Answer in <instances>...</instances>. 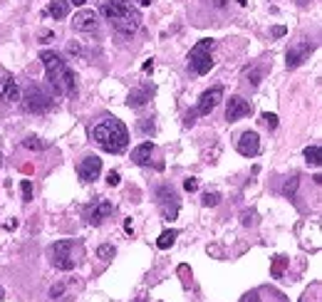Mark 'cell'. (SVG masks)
Instances as JSON below:
<instances>
[{
  "label": "cell",
  "instance_id": "1",
  "mask_svg": "<svg viewBox=\"0 0 322 302\" xmlns=\"http://www.w3.org/2000/svg\"><path fill=\"white\" fill-rule=\"evenodd\" d=\"M92 142L107 154H122L129 144V129L117 116H102L92 127Z\"/></svg>",
  "mask_w": 322,
  "mask_h": 302
},
{
  "label": "cell",
  "instance_id": "2",
  "mask_svg": "<svg viewBox=\"0 0 322 302\" xmlns=\"http://www.w3.org/2000/svg\"><path fill=\"white\" fill-rule=\"evenodd\" d=\"M99 15L104 20L112 23V28L119 32V35H131L137 32L141 25V13L137 8H131L126 0H107L102 8H99Z\"/></svg>",
  "mask_w": 322,
  "mask_h": 302
},
{
  "label": "cell",
  "instance_id": "3",
  "mask_svg": "<svg viewBox=\"0 0 322 302\" xmlns=\"http://www.w3.org/2000/svg\"><path fill=\"white\" fill-rule=\"evenodd\" d=\"M20 102H23V109L28 114H45V112H50L55 107L52 94L42 85H37V82H30L28 89L20 94Z\"/></svg>",
  "mask_w": 322,
  "mask_h": 302
},
{
  "label": "cell",
  "instance_id": "4",
  "mask_svg": "<svg viewBox=\"0 0 322 302\" xmlns=\"http://www.w3.org/2000/svg\"><path fill=\"white\" fill-rule=\"evenodd\" d=\"M47 82L52 87V92L60 94V97H74V92H77L74 89V72L67 67L65 59L47 70Z\"/></svg>",
  "mask_w": 322,
  "mask_h": 302
},
{
  "label": "cell",
  "instance_id": "5",
  "mask_svg": "<svg viewBox=\"0 0 322 302\" xmlns=\"http://www.w3.org/2000/svg\"><path fill=\"white\" fill-rule=\"evenodd\" d=\"M213 40H201L191 47V52H188V70L196 74H209L211 67H213V59H211V50H213Z\"/></svg>",
  "mask_w": 322,
  "mask_h": 302
},
{
  "label": "cell",
  "instance_id": "6",
  "mask_svg": "<svg viewBox=\"0 0 322 302\" xmlns=\"http://www.w3.org/2000/svg\"><path fill=\"white\" fill-rule=\"evenodd\" d=\"M72 240H60L50 248V263L55 265L57 270H74L77 268V260L72 258Z\"/></svg>",
  "mask_w": 322,
  "mask_h": 302
},
{
  "label": "cell",
  "instance_id": "7",
  "mask_svg": "<svg viewBox=\"0 0 322 302\" xmlns=\"http://www.w3.org/2000/svg\"><path fill=\"white\" fill-rule=\"evenodd\" d=\"M315 47H317V45L308 43V40H297L295 45H290V47H288V55H285V57H288L285 59V67H288V70L300 67V65L315 52Z\"/></svg>",
  "mask_w": 322,
  "mask_h": 302
},
{
  "label": "cell",
  "instance_id": "8",
  "mask_svg": "<svg viewBox=\"0 0 322 302\" xmlns=\"http://www.w3.org/2000/svg\"><path fill=\"white\" fill-rule=\"evenodd\" d=\"M221 99H223V87H221V85L211 87L209 92H203V94H201L198 107H196V114H201V116L211 114V112H213V109L221 104Z\"/></svg>",
  "mask_w": 322,
  "mask_h": 302
},
{
  "label": "cell",
  "instance_id": "9",
  "mask_svg": "<svg viewBox=\"0 0 322 302\" xmlns=\"http://www.w3.org/2000/svg\"><path fill=\"white\" fill-rule=\"evenodd\" d=\"M102 173V158L97 156H84L80 164H77V176L82 178L84 184H94Z\"/></svg>",
  "mask_w": 322,
  "mask_h": 302
},
{
  "label": "cell",
  "instance_id": "10",
  "mask_svg": "<svg viewBox=\"0 0 322 302\" xmlns=\"http://www.w3.org/2000/svg\"><path fill=\"white\" fill-rule=\"evenodd\" d=\"M99 13L97 10H92V8H82L80 13L72 17V28L77 30V32H92V30H97V20Z\"/></svg>",
  "mask_w": 322,
  "mask_h": 302
},
{
  "label": "cell",
  "instance_id": "11",
  "mask_svg": "<svg viewBox=\"0 0 322 302\" xmlns=\"http://www.w3.org/2000/svg\"><path fill=\"white\" fill-rule=\"evenodd\" d=\"M240 156H258V151H260V136H258V131H245V134H240L238 144H236Z\"/></svg>",
  "mask_w": 322,
  "mask_h": 302
},
{
  "label": "cell",
  "instance_id": "12",
  "mask_svg": "<svg viewBox=\"0 0 322 302\" xmlns=\"http://www.w3.org/2000/svg\"><path fill=\"white\" fill-rule=\"evenodd\" d=\"M251 114V104L243 99V97H231V99L225 102V119L228 122H238V119H243V116Z\"/></svg>",
  "mask_w": 322,
  "mask_h": 302
},
{
  "label": "cell",
  "instance_id": "13",
  "mask_svg": "<svg viewBox=\"0 0 322 302\" xmlns=\"http://www.w3.org/2000/svg\"><path fill=\"white\" fill-rule=\"evenodd\" d=\"M114 211V206L109 201H97L87 213H84V218H87V223H92V226H99L104 218H109Z\"/></svg>",
  "mask_w": 322,
  "mask_h": 302
},
{
  "label": "cell",
  "instance_id": "14",
  "mask_svg": "<svg viewBox=\"0 0 322 302\" xmlns=\"http://www.w3.org/2000/svg\"><path fill=\"white\" fill-rule=\"evenodd\" d=\"M151 94H154V87H137V89L129 92V97H126V107H129V109H141L144 104H149Z\"/></svg>",
  "mask_w": 322,
  "mask_h": 302
},
{
  "label": "cell",
  "instance_id": "15",
  "mask_svg": "<svg viewBox=\"0 0 322 302\" xmlns=\"http://www.w3.org/2000/svg\"><path fill=\"white\" fill-rule=\"evenodd\" d=\"M151 156H154V144H151V142H144V144L131 149V161H134L137 166H146V164L151 161Z\"/></svg>",
  "mask_w": 322,
  "mask_h": 302
},
{
  "label": "cell",
  "instance_id": "16",
  "mask_svg": "<svg viewBox=\"0 0 322 302\" xmlns=\"http://www.w3.org/2000/svg\"><path fill=\"white\" fill-rule=\"evenodd\" d=\"M0 99L5 102V104H15V102H20V87L15 82L13 77H8L3 87H0Z\"/></svg>",
  "mask_w": 322,
  "mask_h": 302
},
{
  "label": "cell",
  "instance_id": "17",
  "mask_svg": "<svg viewBox=\"0 0 322 302\" xmlns=\"http://www.w3.org/2000/svg\"><path fill=\"white\" fill-rule=\"evenodd\" d=\"M47 13L52 15V20H65L70 15V3L67 0H52L50 8H47Z\"/></svg>",
  "mask_w": 322,
  "mask_h": 302
},
{
  "label": "cell",
  "instance_id": "18",
  "mask_svg": "<svg viewBox=\"0 0 322 302\" xmlns=\"http://www.w3.org/2000/svg\"><path fill=\"white\" fill-rule=\"evenodd\" d=\"M176 238H179V230H164L159 238H156V248L159 250H166V248H171V245L176 243Z\"/></svg>",
  "mask_w": 322,
  "mask_h": 302
},
{
  "label": "cell",
  "instance_id": "19",
  "mask_svg": "<svg viewBox=\"0 0 322 302\" xmlns=\"http://www.w3.org/2000/svg\"><path fill=\"white\" fill-rule=\"evenodd\" d=\"M268 292H270L268 288H255V290H251V292H245V295L240 297V302H266Z\"/></svg>",
  "mask_w": 322,
  "mask_h": 302
},
{
  "label": "cell",
  "instance_id": "20",
  "mask_svg": "<svg viewBox=\"0 0 322 302\" xmlns=\"http://www.w3.org/2000/svg\"><path fill=\"white\" fill-rule=\"evenodd\" d=\"M156 198H159L161 206H164V203H176V191L171 186H159L156 188Z\"/></svg>",
  "mask_w": 322,
  "mask_h": 302
},
{
  "label": "cell",
  "instance_id": "21",
  "mask_svg": "<svg viewBox=\"0 0 322 302\" xmlns=\"http://www.w3.org/2000/svg\"><path fill=\"white\" fill-rule=\"evenodd\" d=\"M285 268H288V258L278 255V258L273 260V265H270V275H273V277H282Z\"/></svg>",
  "mask_w": 322,
  "mask_h": 302
},
{
  "label": "cell",
  "instance_id": "22",
  "mask_svg": "<svg viewBox=\"0 0 322 302\" xmlns=\"http://www.w3.org/2000/svg\"><path fill=\"white\" fill-rule=\"evenodd\" d=\"M305 161H308L310 166H320V146L312 144L305 149Z\"/></svg>",
  "mask_w": 322,
  "mask_h": 302
},
{
  "label": "cell",
  "instance_id": "23",
  "mask_svg": "<svg viewBox=\"0 0 322 302\" xmlns=\"http://www.w3.org/2000/svg\"><path fill=\"white\" fill-rule=\"evenodd\" d=\"M114 253H117V248H114L112 243H102V245L97 248V258L104 260V263H107V260H112Z\"/></svg>",
  "mask_w": 322,
  "mask_h": 302
},
{
  "label": "cell",
  "instance_id": "24",
  "mask_svg": "<svg viewBox=\"0 0 322 302\" xmlns=\"http://www.w3.org/2000/svg\"><path fill=\"white\" fill-rule=\"evenodd\" d=\"M297 184H300V178H297V176H290V178L285 181V186H282V196H285V198H293L295 191H297Z\"/></svg>",
  "mask_w": 322,
  "mask_h": 302
},
{
  "label": "cell",
  "instance_id": "25",
  "mask_svg": "<svg viewBox=\"0 0 322 302\" xmlns=\"http://www.w3.org/2000/svg\"><path fill=\"white\" fill-rule=\"evenodd\" d=\"M23 146H25V149H32V151H42V149H45V144H42L37 136H28V139H23Z\"/></svg>",
  "mask_w": 322,
  "mask_h": 302
},
{
  "label": "cell",
  "instance_id": "26",
  "mask_svg": "<svg viewBox=\"0 0 322 302\" xmlns=\"http://www.w3.org/2000/svg\"><path fill=\"white\" fill-rule=\"evenodd\" d=\"M20 191H23V201H25V203L32 201V184H30L28 178H23V181H20Z\"/></svg>",
  "mask_w": 322,
  "mask_h": 302
},
{
  "label": "cell",
  "instance_id": "27",
  "mask_svg": "<svg viewBox=\"0 0 322 302\" xmlns=\"http://www.w3.org/2000/svg\"><path fill=\"white\" fill-rule=\"evenodd\" d=\"M218 203H221V193H216V191H213V193H203V206H218Z\"/></svg>",
  "mask_w": 322,
  "mask_h": 302
},
{
  "label": "cell",
  "instance_id": "28",
  "mask_svg": "<svg viewBox=\"0 0 322 302\" xmlns=\"http://www.w3.org/2000/svg\"><path fill=\"white\" fill-rule=\"evenodd\" d=\"M263 119H266L268 129H278V116H275V114H270V112H266V114H263Z\"/></svg>",
  "mask_w": 322,
  "mask_h": 302
},
{
  "label": "cell",
  "instance_id": "29",
  "mask_svg": "<svg viewBox=\"0 0 322 302\" xmlns=\"http://www.w3.org/2000/svg\"><path fill=\"white\" fill-rule=\"evenodd\" d=\"M183 188H186L188 193H194V191H198V181L196 178H186V181H183Z\"/></svg>",
  "mask_w": 322,
  "mask_h": 302
},
{
  "label": "cell",
  "instance_id": "30",
  "mask_svg": "<svg viewBox=\"0 0 322 302\" xmlns=\"http://www.w3.org/2000/svg\"><path fill=\"white\" fill-rule=\"evenodd\" d=\"M248 77H251V87H258V85H260V77H263V72H260V70H253Z\"/></svg>",
  "mask_w": 322,
  "mask_h": 302
},
{
  "label": "cell",
  "instance_id": "31",
  "mask_svg": "<svg viewBox=\"0 0 322 302\" xmlns=\"http://www.w3.org/2000/svg\"><path fill=\"white\" fill-rule=\"evenodd\" d=\"M119 181H122V178H119V171H109V173H107V184H109V186H117Z\"/></svg>",
  "mask_w": 322,
  "mask_h": 302
},
{
  "label": "cell",
  "instance_id": "32",
  "mask_svg": "<svg viewBox=\"0 0 322 302\" xmlns=\"http://www.w3.org/2000/svg\"><path fill=\"white\" fill-rule=\"evenodd\" d=\"M285 32H288V28H285V25H275V28L270 30V35H273V37H282Z\"/></svg>",
  "mask_w": 322,
  "mask_h": 302
},
{
  "label": "cell",
  "instance_id": "33",
  "mask_svg": "<svg viewBox=\"0 0 322 302\" xmlns=\"http://www.w3.org/2000/svg\"><path fill=\"white\" fill-rule=\"evenodd\" d=\"M62 290H65V285H62V283L52 285V288H50V297H60V295H62Z\"/></svg>",
  "mask_w": 322,
  "mask_h": 302
},
{
  "label": "cell",
  "instance_id": "34",
  "mask_svg": "<svg viewBox=\"0 0 322 302\" xmlns=\"http://www.w3.org/2000/svg\"><path fill=\"white\" fill-rule=\"evenodd\" d=\"M52 40H55V32H42L40 43H52Z\"/></svg>",
  "mask_w": 322,
  "mask_h": 302
},
{
  "label": "cell",
  "instance_id": "35",
  "mask_svg": "<svg viewBox=\"0 0 322 302\" xmlns=\"http://www.w3.org/2000/svg\"><path fill=\"white\" fill-rule=\"evenodd\" d=\"M67 52H70V55H80V45L70 43V45H67Z\"/></svg>",
  "mask_w": 322,
  "mask_h": 302
},
{
  "label": "cell",
  "instance_id": "36",
  "mask_svg": "<svg viewBox=\"0 0 322 302\" xmlns=\"http://www.w3.org/2000/svg\"><path fill=\"white\" fill-rule=\"evenodd\" d=\"M141 70H144V72H151V70H154V59H146Z\"/></svg>",
  "mask_w": 322,
  "mask_h": 302
},
{
  "label": "cell",
  "instance_id": "37",
  "mask_svg": "<svg viewBox=\"0 0 322 302\" xmlns=\"http://www.w3.org/2000/svg\"><path fill=\"white\" fill-rule=\"evenodd\" d=\"M5 228H8V230L17 228V220H15V218H13V220H8V223H5Z\"/></svg>",
  "mask_w": 322,
  "mask_h": 302
},
{
  "label": "cell",
  "instance_id": "38",
  "mask_svg": "<svg viewBox=\"0 0 322 302\" xmlns=\"http://www.w3.org/2000/svg\"><path fill=\"white\" fill-rule=\"evenodd\" d=\"M124 230H126V233H131V230H134V228H131V218H129V220L124 223Z\"/></svg>",
  "mask_w": 322,
  "mask_h": 302
},
{
  "label": "cell",
  "instance_id": "39",
  "mask_svg": "<svg viewBox=\"0 0 322 302\" xmlns=\"http://www.w3.org/2000/svg\"><path fill=\"white\" fill-rule=\"evenodd\" d=\"M225 3H228V0H213V5H216V8H223Z\"/></svg>",
  "mask_w": 322,
  "mask_h": 302
},
{
  "label": "cell",
  "instance_id": "40",
  "mask_svg": "<svg viewBox=\"0 0 322 302\" xmlns=\"http://www.w3.org/2000/svg\"><path fill=\"white\" fill-rule=\"evenodd\" d=\"M139 5H141V8H149V5H151V0H139Z\"/></svg>",
  "mask_w": 322,
  "mask_h": 302
},
{
  "label": "cell",
  "instance_id": "41",
  "mask_svg": "<svg viewBox=\"0 0 322 302\" xmlns=\"http://www.w3.org/2000/svg\"><path fill=\"white\" fill-rule=\"evenodd\" d=\"M67 3H72V5H84L87 0H67Z\"/></svg>",
  "mask_w": 322,
  "mask_h": 302
},
{
  "label": "cell",
  "instance_id": "42",
  "mask_svg": "<svg viewBox=\"0 0 322 302\" xmlns=\"http://www.w3.org/2000/svg\"><path fill=\"white\" fill-rule=\"evenodd\" d=\"M3 300H5V290L0 288V302H3Z\"/></svg>",
  "mask_w": 322,
  "mask_h": 302
},
{
  "label": "cell",
  "instance_id": "43",
  "mask_svg": "<svg viewBox=\"0 0 322 302\" xmlns=\"http://www.w3.org/2000/svg\"><path fill=\"white\" fill-rule=\"evenodd\" d=\"M0 164H3V156H0Z\"/></svg>",
  "mask_w": 322,
  "mask_h": 302
}]
</instances>
